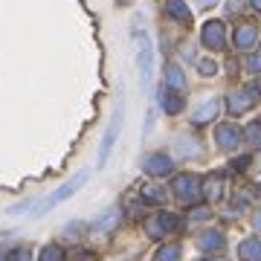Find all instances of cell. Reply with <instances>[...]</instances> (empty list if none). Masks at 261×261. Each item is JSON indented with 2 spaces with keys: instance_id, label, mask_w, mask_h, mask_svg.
I'll use <instances>...</instances> for the list:
<instances>
[{
  "instance_id": "f1b7e54d",
  "label": "cell",
  "mask_w": 261,
  "mask_h": 261,
  "mask_svg": "<svg viewBox=\"0 0 261 261\" xmlns=\"http://www.w3.org/2000/svg\"><path fill=\"white\" fill-rule=\"evenodd\" d=\"M252 221H255V226H258V229H261V209H258V212H255V218H252Z\"/></svg>"
},
{
  "instance_id": "7402d4cb",
  "label": "cell",
  "mask_w": 261,
  "mask_h": 261,
  "mask_svg": "<svg viewBox=\"0 0 261 261\" xmlns=\"http://www.w3.org/2000/svg\"><path fill=\"white\" fill-rule=\"evenodd\" d=\"M247 140H250L252 145H258V148H261V122H252V125H247Z\"/></svg>"
},
{
  "instance_id": "d6986e66",
  "label": "cell",
  "mask_w": 261,
  "mask_h": 261,
  "mask_svg": "<svg viewBox=\"0 0 261 261\" xmlns=\"http://www.w3.org/2000/svg\"><path fill=\"white\" fill-rule=\"evenodd\" d=\"M180 258V247L177 244H166V247H160L154 261H177Z\"/></svg>"
},
{
  "instance_id": "3957f363",
  "label": "cell",
  "mask_w": 261,
  "mask_h": 261,
  "mask_svg": "<svg viewBox=\"0 0 261 261\" xmlns=\"http://www.w3.org/2000/svg\"><path fill=\"white\" fill-rule=\"evenodd\" d=\"M174 195H177L183 203H195L197 195H200V183H197L195 174H177V177H174Z\"/></svg>"
},
{
  "instance_id": "cb8c5ba5",
  "label": "cell",
  "mask_w": 261,
  "mask_h": 261,
  "mask_svg": "<svg viewBox=\"0 0 261 261\" xmlns=\"http://www.w3.org/2000/svg\"><path fill=\"white\" fill-rule=\"evenodd\" d=\"M189 218H192V221H206V218H209V209H206V206H195V209L189 212Z\"/></svg>"
},
{
  "instance_id": "5bb4252c",
  "label": "cell",
  "mask_w": 261,
  "mask_h": 261,
  "mask_svg": "<svg viewBox=\"0 0 261 261\" xmlns=\"http://www.w3.org/2000/svg\"><path fill=\"white\" fill-rule=\"evenodd\" d=\"M238 255H241L244 261H261V241L258 238H247V241H241Z\"/></svg>"
},
{
  "instance_id": "6da1fadb",
  "label": "cell",
  "mask_w": 261,
  "mask_h": 261,
  "mask_svg": "<svg viewBox=\"0 0 261 261\" xmlns=\"http://www.w3.org/2000/svg\"><path fill=\"white\" fill-rule=\"evenodd\" d=\"M84 180H87V171H79V174H75V177L70 180V183H64L61 189H56V192H53V195H49L47 200L41 203V209H35V215H44V212H49V209H53L56 203H61V200H67V197H73L75 192L82 189V183H84Z\"/></svg>"
},
{
  "instance_id": "30bf717a",
  "label": "cell",
  "mask_w": 261,
  "mask_h": 261,
  "mask_svg": "<svg viewBox=\"0 0 261 261\" xmlns=\"http://www.w3.org/2000/svg\"><path fill=\"white\" fill-rule=\"evenodd\" d=\"M200 192L206 195V200H221V195H224V177H221V174H209V177L203 180Z\"/></svg>"
},
{
  "instance_id": "52a82bcc",
  "label": "cell",
  "mask_w": 261,
  "mask_h": 261,
  "mask_svg": "<svg viewBox=\"0 0 261 261\" xmlns=\"http://www.w3.org/2000/svg\"><path fill=\"white\" fill-rule=\"evenodd\" d=\"M215 140H218V145L221 148H235L238 142H241V128H235V125H218V130H215Z\"/></svg>"
},
{
  "instance_id": "277c9868",
  "label": "cell",
  "mask_w": 261,
  "mask_h": 261,
  "mask_svg": "<svg viewBox=\"0 0 261 261\" xmlns=\"http://www.w3.org/2000/svg\"><path fill=\"white\" fill-rule=\"evenodd\" d=\"M119 128H122V105L116 108L111 125H108V130H105L102 148H99V166H105V163H108V157H111V148H113V142H116V134H119Z\"/></svg>"
},
{
  "instance_id": "d4e9b609",
  "label": "cell",
  "mask_w": 261,
  "mask_h": 261,
  "mask_svg": "<svg viewBox=\"0 0 261 261\" xmlns=\"http://www.w3.org/2000/svg\"><path fill=\"white\" fill-rule=\"evenodd\" d=\"M247 67H250L252 73H261V53H255V56L247 58Z\"/></svg>"
},
{
  "instance_id": "603a6c76",
  "label": "cell",
  "mask_w": 261,
  "mask_h": 261,
  "mask_svg": "<svg viewBox=\"0 0 261 261\" xmlns=\"http://www.w3.org/2000/svg\"><path fill=\"white\" fill-rule=\"evenodd\" d=\"M197 67H200V73H203V75H215V73H218V64H215V61H209V58L197 61Z\"/></svg>"
},
{
  "instance_id": "ac0fdd59",
  "label": "cell",
  "mask_w": 261,
  "mask_h": 261,
  "mask_svg": "<svg viewBox=\"0 0 261 261\" xmlns=\"http://www.w3.org/2000/svg\"><path fill=\"white\" fill-rule=\"evenodd\" d=\"M215 113H218V102H206V105H200V108L195 111V116H192V119H195L197 125H203V122L215 119Z\"/></svg>"
},
{
  "instance_id": "f546056e",
  "label": "cell",
  "mask_w": 261,
  "mask_h": 261,
  "mask_svg": "<svg viewBox=\"0 0 261 261\" xmlns=\"http://www.w3.org/2000/svg\"><path fill=\"white\" fill-rule=\"evenodd\" d=\"M212 3H218V0H200V6H212Z\"/></svg>"
},
{
  "instance_id": "4fadbf2b",
  "label": "cell",
  "mask_w": 261,
  "mask_h": 261,
  "mask_svg": "<svg viewBox=\"0 0 261 261\" xmlns=\"http://www.w3.org/2000/svg\"><path fill=\"white\" fill-rule=\"evenodd\" d=\"M160 105H163V111L171 113V116L183 111V99H180L174 90H168V87H163V90H160Z\"/></svg>"
},
{
  "instance_id": "5b68a950",
  "label": "cell",
  "mask_w": 261,
  "mask_h": 261,
  "mask_svg": "<svg viewBox=\"0 0 261 261\" xmlns=\"http://www.w3.org/2000/svg\"><path fill=\"white\" fill-rule=\"evenodd\" d=\"M203 44L209 49H224V44H226V29H224V23L221 20H209L203 27Z\"/></svg>"
},
{
  "instance_id": "8fae6325",
  "label": "cell",
  "mask_w": 261,
  "mask_h": 261,
  "mask_svg": "<svg viewBox=\"0 0 261 261\" xmlns=\"http://www.w3.org/2000/svg\"><path fill=\"white\" fill-rule=\"evenodd\" d=\"M252 102H255V96H252L250 90H235V93H229V111H232V113L250 111Z\"/></svg>"
},
{
  "instance_id": "d6a6232c",
  "label": "cell",
  "mask_w": 261,
  "mask_h": 261,
  "mask_svg": "<svg viewBox=\"0 0 261 261\" xmlns=\"http://www.w3.org/2000/svg\"><path fill=\"white\" fill-rule=\"evenodd\" d=\"M258 197H261V183H258Z\"/></svg>"
},
{
  "instance_id": "7a4b0ae2",
  "label": "cell",
  "mask_w": 261,
  "mask_h": 261,
  "mask_svg": "<svg viewBox=\"0 0 261 261\" xmlns=\"http://www.w3.org/2000/svg\"><path fill=\"white\" fill-rule=\"evenodd\" d=\"M177 226H180V218H177V215L160 212V215H154V218H148V224H145V232H148L151 238H160V235H166V232H174Z\"/></svg>"
},
{
  "instance_id": "4dcf8cb0",
  "label": "cell",
  "mask_w": 261,
  "mask_h": 261,
  "mask_svg": "<svg viewBox=\"0 0 261 261\" xmlns=\"http://www.w3.org/2000/svg\"><path fill=\"white\" fill-rule=\"evenodd\" d=\"M252 6H255V9H261V0H252Z\"/></svg>"
},
{
  "instance_id": "ffe728a7",
  "label": "cell",
  "mask_w": 261,
  "mask_h": 261,
  "mask_svg": "<svg viewBox=\"0 0 261 261\" xmlns=\"http://www.w3.org/2000/svg\"><path fill=\"white\" fill-rule=\"evenodd\" d=\"M142 197L151 200V203H163V200H166V192L160 186H142Z\"/></svg>"
},
{
  "instance_id": "e0dca14e",
  "label": "cell",
  "mask_w": 261,
  "mask_h": 261,
  "mask_svg": "<svg viewBox=\"0 0 261 261\" xmlns=\"http://www.w3.org/2000/svg\"><path fill=\"white\" fill-rule=\"evenodd\" d=\"M116 221H119V209H116V206H111V209H108L102 218H96V224H93V226L99 229V232H108V229H111Z\"/></svg>"
},
{
  "instance_id": "9c48e42d",
  "label": "cell",
  "mask_w": 261,
  "mask_h": 261,
  "mask_svg": "<svg viewBox=\"0 0 261 261\" xmlns=\"http://www.w3.org/2000/svg\"><path fill=\"white\" fill-rule=\"evenodd\" d=\"M166 15L168 18H177L180 23H192V12H189L186 0H166Z\"/></svg>"
},
{
  "instance_id": "8992f818",
  "label": "cell",
  "mask_w": 261,
  "mask_h": 261,
  "mask_svg": "<svg viewBox=\"0 0 261 261\" xmlns=\"http://www.w3.org/2000/svg\"><path fill=\"white\" fill-rule=\"evenodd\" d=\"M255 41H258V27L250 23V20L238 23V29H235V47L238 49H250V47H255Z\"/></svg>"
},
{
  "instance_id": "4316f807",
  "label": "cell",
  "mask_w": 261,
  "mask_h": 261,
  "mask_svg": "<svg viewBox=\"0 0 261 261\" xmlns=\"http://www.w3.org/2000/svg\"><path fill=\"white\" fill-rule=\"evenodd\" d=\"M247 166H250V157H238L235 160V168H238V171H244Z\"/></svg>"
},
{
  "instance_id": "ba28073f",
  "label": "cell",
  "mask_w": 261,
  "mask_h": 261,
  "mask_svg": "<svg viewBox=\"0 0 261 261\" xmlns=\"http://www.w3.org/2000/svg\"><path fill=\"white\" fill-rule=\"evenodd\" d=\"M145 171L154 174V177L168 174V171H171V157H166V154H151V157L145 160Z\"/></svg>"
},
{
  "instance_id": "1f68e13d",
  "label": "cell",
  "mask_w": 261,
  "mask_h": 261,
  "mask_svg": "<svg viewBox=\"0 0 261 261\" xmlns=\"http://www.w3.org/2000/svg\"><path fill=\"white\" fill-rule=\"evenodd\" d=\"M209 261H224V258H209Z\"/></svg>"
},
{
  "instance_id": "44dd1931",
  "label": "cell",
  "mask_w": 261,
  "mask_h": 261,
  "mask_svg": "<svg viewBox=\"0 0 261 261\" xmlns=\"http://www.w3.org/2000/svg\"><path fill=\"white\" fill-rule=\"evenodd\" d=\"M41 261H64V250L56 247V244H49V247H44V252H41Z\"/></svg>"
},
{
  "instance_id": "2e32d148",
  "label": "cell",
  "mask_w": 261,
  "mask_h": 261,
  "mask_svg": "<svg viewBox=\"0 0 261 261\" xmlns=\"http://www.w3.org/2000/svg\"><path fill=\"white\" fill-rule=\"evenodd\" d=\"M166 79H168V84H171L174 90H186V75H183V70H180L177 64L166 67Z\"/></svg>"
},
{
  "instance_id": "83f0119b",
  "label": "cell",
  "mask_w": 261,
  "mask_h": 261,
  "mask_svg": "<svg viewBox=\"0 0 261 261\" xmlns=\"http://www.w3.org/2000/svg\"><path fill=\"white\" fill-rule=\"evenodd\" d=\"M250 93H252V96H261V79H255V82H252Z\"/></svg>"
},
{
  "instance_id": "9a60e30c",
  "label": "cell",
  "mask_w": 261,
  "mask_h": 261,
  "mask_svg": "<svg viewBox=\"0 0 261 261\" xmlns=\"http://www.w3.org/2000/svg\"><path fill=\"white\" fill-rule=\"evenodd\" d=\"M197 247L200 250H221L224 247V235L218 232V229H209V232H203L197 238Z\"/></svg>"
},
{
  "instance_id": "7c38bea8",
  "label": "cell",
  "mask_w": 261,
  "mask_h": 261,
  "mask_svg": "<svg viewBox=\"0 0 261 261\" xmlns=\"http://www.w3.org/2000/svg\"><path fill=\"white\" fill-rule=\"evenodd\" d=\"M137 64H140L142 82L148 84V82H151V67H154V56H151V44H148V41H142V47H140V58H137Z\"/></svg>"
},
{
  "instance_id": "484cf974",
  "label": "cell",
  "mask_w": 261,
  "mask_h": 261,
  "mask_svg": "<svg viewBox=\"0 0 261 261\" xmlns=\"http://www.w3.org/2000/svg\"><path fill=\"white\" fill-rule=\"evenodd\" d=\"M9 261H32V258H29V250H27V247H20V250H15V252L9 255Z\"/></svg>"
}]
</instances>
